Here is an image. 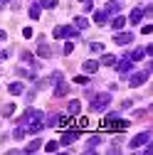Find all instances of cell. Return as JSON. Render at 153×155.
I'll list each match as a JSON object with an SVG mask.
<instances>
[{
	"mask_svg": "<svg viewBox=\"0 0 153 155\" xmlns=\"http://www.w3.org/2000/svg\"><path fill=\"white\" fill-rule=\"evenodd\" d=\"M12 111H15V104H5L3 106V116H12Z\"/></svg>",
	"mask_w": 153,
	"mask_h": 155,
	"instance_id": "f546056e",
	"label": "cell"
},
{
	"mask_svg": "<svg viewBox=\"0 0 153 155\" xmlns=\"http://www.w3.org/2000/svg\"><path fill=\"white\" fill-rule=\"evenodd\" d=\"M99 143H101V135H91V138L87 140V148H84V150H87V153L97 150V145H99Z\"/></svg>",
	"mask_w": 153,
	"mask_h": 155,
	"instance_id": "7c38bea8",
	"label": "cell"
},
{
	"mask_svg": "<svg viewBox=\"0 0 153 155\" xmlns=\"http://www.w3.org/2000/svg\"><path fill=\"white\" fill-rule=\"evenodd\" d=\"M97 69H99V62H91V59L84 62V71L87 74H97Z\"/></svg>",
	"mask_w": 153,
	"mask_h": 155,
	"instance_id": "ffe728a7",
	"label": "cell"
},
{
	"mask_svg": "<svg viewBox=\"0 0 153 155\" xmlns=\"http://www.w3.org/2000/svg\"><path fill=\"white\" fill-rule=\"evenodd\" d=\"M119 10H121V3H116V0H111V3L106 5V10H104V12H106V15H116Z\"/></svg>",
	"mask_w": 153,
	"mask_h": 155,
	"instance_id": "2e32d148",
	"label": "cell"
},
{
	"mask_svg": "<svg viewBox=\"0 0 153 155\" xmlns=\"http://www.w3.org/2000/svg\"><path fill=\"white\" fill-rule=\"evenodd\" d=\"M126 54H128V52H126ZM143 57H146V49H143V47H138V49H133V52L128 54V59L136 64V62H141V59H143Z\"/></svg>",
	"mask_w": 153,
	"mask_h": 155,
	"instance_id": "8fae6325",
	"label": "cell"
},
{
	"mask_svg": "<svg viewBox=\"0 0 153 155\" xmlns=\"http://www.w3.org/2000/svg\"><path fill=\"white\" fill-rule=\"evenodd\" d=\"M62 37L79 40V32H76V27H72V25H59V27H54V40H62Z\"/></svg>",
	"mask_w": 153,
	"mask_h": 155,
	"instance_id": "3957f363",
	"label": "cell"
},
{
	"mask_svg": "<svg viewBox=\"0 0 153 155\" xmlns=\"http://www.w3.org/2000/svg\"><path fill=\"white\" fill-rule=\"evenodd\" d=\"M124 25H126V17H121V15H114V20H111V27L114 30H124Z\"/></svg>",
	"mask_w": 153,
	"mask_h": 155,
	"instance_id": "9a60e30c",
	"label": "cell"
},
{
	"mask_svg": "<svg viewBox=\"0 0 153 155\" xmlns=\"http://www.w3.org/2000/svg\"><path fill=\"white\" fill-rule=\"evenodd\" d=\"M109 104H111V96H109V94H94V96H91L89 108H91L94 113H101V111H106V108H109Z\"/></svg>",
	"mask_w": 153,
	"mask_h": 155,
	"instance_id": "7a4b0ae2",
	"label": "cell"
},
{
	"mask_svg": "<svg viewBox=\"0 0 153 155\" xmlns=\"http://www.w3.org/2000/svg\"><path fill=\"white\" fill-rule=\"evenodd\" d=\"M0 3H8V0H0Z\"/></svg>",
	"mask_w": 153,
	"mask_h": 155,
	"instance_id": "d590c367",
	"label": "cell"
},
{
	"mask_svg": "<svg viewBox=\"0 0 153 155\" xmlns=\"http://www.w3.org/2000/svg\"><path fill=\"white\" fill-rule=\"evenodd\" d=\"M106 20H109V15H106L104 10H99V12H94V22H97V25H106Z\"/></svg>",
	"mask_w": 153,
	"mask_h": 155,
	"instance_id": "d6986e66",
	"label": "cell"
},
{
	"mask_svg": "<svg viewBox=\"0 0 153 155\" xmlns=\"http://www.w3.org/2000/svg\"><path fill=\"white\" fill-rule=\"evenodd\" d=\"M0 8H3V5H0Z\"/></svg>",
	"mask_w": 153,
	"mask_h": 155,
	"instance_id": "74e56055",
	"label": "cell"
},
{
	"mask_svg": "<svg viewBox=\"0 0 153 155\" xmlns=\"http://www.w3.org/2000/svg\"><path fill=\"white\" fill-rule=\"evenodd\" d=\"M79 111H82V104H79V101H72V104H69V116H76Z\"/></svg>",
	"mask_w": 153,
	"mask_h": 155,
	"instance_id": "603a6c76",
	"label": "cell"
},
{
	"mask_svg": "<svg viewBox=\"0 0 153 155\" xmlns=\"http://www.w3.org/2000/svg\"><path fill=\"white\" fill-rule=\"evenodd\" d=\"M101 128H106V130H126V128H128V121L119 118L116 113H109L106 118L101 121Z\"/></svg>",
	"mask_w": 153,
	"mask_h": 155,
	"instance_id": "6da1fadb",
	"label": "cell"
},
{
	"mask_svg": "<svg viewBox=\"0 0 153 155\" xmlns=\"http://www.w3.org/2000/svg\"><path fill=\"white\" fill-rule=\"evenodd\" d=\"M148 140H151V133H148V130H143V133H138L136 138H133V140L128 143V148H131V150H136V148H141V145H146Z\"/></svg>",
	"mask_w": 153,
	"mask_h": 155,
	"instance_id": "5b68a950",
	"label": "cell"
},
{
	"mask_svg": "<svg viewBox=\"0 0 153 155\" xmlns=\"http://www.w3.org/2000/svg\"><path fill=\"white\" fill-rule=\"evenodd\" d=\"M57 123H59V116H57V113H52V116H47V121H45V126H57Z\"/></svg>",
	"mask_w": 153,
	"mask_h": 155,
	"instance_id": "cb8c5ba5",
	"label": "cell"
},
{
	"mask_svg": "<svg viewBox=\"0 0 153 155\" xmlns=\"http://www.w3.org/2000/svg\"><path fill=\"white\" fill-rule=\"evenodd\" d=\"M101 64L104 67H114V64H116V57H114V54H104L101 57Z\"/></svg>",
	"mask_w": 153,
	"mask_h": 155,
	"instance_id": "44dd1931",
	"label": "cell"
},
{
	"mask_svg": "<svg viewBox=\"0 0 153 155\" xmlns=\"http://www.w3.org/2000/svg\"><path fill=\"white\" fill-rule=\"evenodd\" d=\"M42 148V140L40 138H35L32 143H27V148H25V153H37V150H40Z\"/></svg>",
	"mask_w": 153,
	"mask_h": 155,
	"instance_id": "ac0fdd59",
	"label": "cell"
},
{
	"mask_svg": "<svg viewBox=\"0 0 153 155\" xmlns=\"http://www.w3.org/2000/svg\"><path fill=\"white\" fill-rule=\"evenodd\" d=\"M148 76H151V71H148V69L136 71V74H131V76H128V84H131V86H141V84H146V81H148Z\"/></svg>",
	"mask_w": 153,
	"mask_h": 155,
	"instance_id": "277c9868",
	"label": "cell"
},
{
	"mask_svg": "<svg viewBox=\"0 0 153 155\" xmlns=\"http://www.w3.org/2000/svg\"><path fill=\"white\" fill-rule=\"evenodd\" d=\"M72 49H74V42H67V45H64V49H62V52H64V54H72Z\"/></svg>",
	"mask_w": 153,
	"mask_h": 155,
	"instance_id": "4dcf8cb0",
	"label": "cell"
},
{
	"mask_svg": "<svg viewBox=\"0 0 153 155\" xmlns=\"http://www.w3.org/2000/svg\"><path fill=\"white\" fill-rule=\"evenodd\" d=\"M40 10H42L40 0H32V5H30V17H32V20H37V17H40Z\"/></svg>",
	"mask_w": 153,
	"mask_h": 155,
	"instance_id": "5bb4252c",
	"label": "cell"
},
{
	"mask_svg": "<svg viewBox=\"0 0 153 155\" xmlns=\"http://www.w3.org/2000/svg\"><path fill=\"white\" fill-rule=\"evenodd\" d=\"M133 116H136V118H146V116H148V111H136Z\"/></svg>",
	"mask_w": 153,
	"mask_h": 155,
	"instance_id": "e575fe53",
	"label": "cell"
},
{
	"mask_svg": "<svg viewBox=\"0 0 153 155\" xmlns=\"http://www.w3.org/2000/svg\"><path fill=\"white\" fill-rule=\"evenodd\" d=\"M114 42L121 45V47L131 45V42H133V32H116V35H114Z\"/></svg>",
	"mask_w": 153,
	"mask_h": 155,
	"instance_id": "8992f818",
	"label": "cell"
},
{
	"mask_svg": "<svg viewBox=\"0 0 153 155\" xmlns=\"http://www.w3.org/2000/svg\"><path fill=\"white\" fill-rule=\"evenodd\" d=\"M40 5L47 8V10H54V8H57V0H40Z\"/></svg>",
	"mask_w": 153,
	"mask_h": 155,
	"instance_id": "f1b7e54d",
	"label": "cell"
},
{
	"mask_svg": "<svg viewBox=\"0 0 153 155\" xmlns=\"http://www.w3.org/2000/svg\"><path fill=\"white\" fill-rule=\"evenodd\" d=\"M37 54H40L42 59H49V57H52V47H49L47 42H40V47H37Z\"/></svg>",
	"mask_w": 153,
	"mask_h": 155,
	"instance_id": "30bf717a",
	"label": "cell"
},
{
	"mask_svg": "<svg viewBox=\"0 0 153 155\" xmlns=\"http://www.w3.org/2000/svg\"><path fill=\"white\" fill-rule=\"evenodd\" d=\"M141 17H143V10H141V8H133L128 20H131V25H138V22H141Z\"/></svg>",
	"mask_w": 153,
	"mask_h": 155,
	"instance_id": "4fadbf2b",
	"label": "cell"
},
{
	"mask_svg": "<svg viewBox=\"0 0 153 155\" xmlns=\"http://www.w3.org/2000/svg\"><path fill=\"white\" fill-rule=\"evenodd\" d=\"M12 138H15V140H20V138H25V128H22V126H17V128L12 130Z\"/></svg>",
	"mask_w": 153,
	"mask_h": 155,
	"instance_id": "484cf974",
	"label": "cell"
},
{
	"mask_svg": "<svg viewBox=\"0 0 153 155\" xmlns=\"http://www.w3.org/2000/svg\"><path fill=\"white\" fill-rule=\"evenodd\" d=\"M114 67H116V69H119V71H121V74H128V71H131V69H133V62H131V59H128V54H126V57H124V59H121V62H119V59H116V64H114Z\"/></svg>",
	"mask_w": 153,
	"mask_h": 155,
	"instance_id": "52a82bcc",
	"label": "cell"
},
{
	"mask_svg": "<svg viewBox=\"0 0 153 155\" xmlns=\"http://www.w3.org/2000/svg\"><path fill=\"white\" fill-rule=\"evenodd\" d=\"M62 81V71H52L49 74V84H59Z\"/></svg>",
	"mask_w": 153,
	"mask_h": 155,
	"instance_id": "83f0119b",
	"label": "cell"
},
{
	"mask_svg": "<svg viewBox=\"0 0 153 155\" xmlns=\"http://www.w3.org/2000/svg\"><path fill=\"white\" fill-rule=\"evenodd\" d=\"M45 150H47V153H57V150H59V143H57V140H49V143L45 145Z\"/></svg>",
	"mask_w": 153,
	"mask_h": 155,
	"instance_id": "4316f807",
	"label": "cell"
},
{
	"mask_svg": "<svg viewBox=\"0 0 153 155\" xmlns=\"http://www.w3.org/2000/svg\"><path fill=\"white\" fill-rule=\"evenodd\" d=\"M57 89H54V96H57V99H62V96H67L69 94V84L67 81H59V84H54Z\"/></svg>",
	"mask_w": 153,
	"mask_h": 155,
	"instance_id": "9c48e42d",
	"label": "cell"
},
{
	"mask_svg": "<svg viewBox=\"0 0 153 155\" xmlns=\"http://www.w3.org/2000/svg\"><path fill=\"white\" fill-rule=\"evenodd\" d=\"M87 25H89L87 17H74V27H76V30H84Z\"/></svg>",
	"mask_w": 153,
	"mask_h": 155,
	"instance_id": "7402d4cb",
	"label": "cell"
},
{
	"mask_svg": "<svg viewBox=\"0 0 153 155\" xmlns=\"http://www.w3.org/2000/svg\"><path fill=\"white\" fill-rule=\"evenodd\" d=\"M87 126H89L87 118H79V121H76V128H87Z\"/></svg>",
	"mask_w": 153,
	"mask_h": 155,
	"instance_id": "1f68e13d",
	"label": "cell"
},
{
	"mask_svg": "<svg viewBox=\"0 0 153 155\" xmlns=\"http://www.w3.org/2000/svg\"><path fill=\"white\" fill-rule=\"evenodd\" d=\"M82 3H84V0H82Z\"/></svg>",
	"mask_w": 153,
	"mask_h": 155,
	"instance_id": "8d00e7d4",
	"label": "cell"
},
{
	"mask_svg": "<svg viewBox=\"0 0 153 155\" xmlns=\"http://www.w3.org/2000/svg\"><path fill=\"white\" fill-rule=\"evenodd\" d=\"M8 91H10L12 96H17V94H22V91H25V86H22L20 81H12V84L8 86Z\"/></svg>",
	"mask_w": 153,
	"mask_h": 155,
	"instance_id": "e0dca14e",
	"label": "cell"
},
{
	"mask_svg": "<svg viewBox=\"0 0 153 155\" xmlns=\"http://www.w3.org/2000/svg\"><path fill=\"white\" fill-rule=\"evenodd\" d=\"M76 138H79V130H64V135H62V140H59V145H72Z\"/></svg>",
	"mask_w": 153,
	"mask_h": 155,
	"instance_id": "ba28073f",
	"label": "cell"
},
{
	"mask_svg": "<svg viewBox=\"0 0 153 155\" xmlns=\"http://www.w3.org/2000/svg\"><path fill=\"white\" fill-rule=\"evenodd\" d=\"M141 32H143V35H151V32H153V25H143Z\"/></svg>",
	"mask_w": 153,
	"mask_h": 155,
	"instance_id": "d6a6232c",
	"label": "cell"
},
{
	"mask_svg": "<svg viewBox=\"0 0 153 155\" xmlns=\"http://www.w3.org/2000/svg\"><path fill=\"white\" fill-rule=\"evenodd\" d=\"M89 49H91L94 54H101V52H104V45H101V42H91V45H89Z\"/></svg>",
	"mask_w": 153,
	"mask_h": 155,
	"instance_id": "d4e9b609",
	"label": "cell"
},
{
	"mask_svg": "<svg viewBox=\"0 0 153 155\" xmlns=\"http://www.w3.org/2000/svg\"><path fill=\"white\" fill-rule=\"evenodd\" d=\"M74 81H76V84H82V86H84V84H87L89 79H87V76H76V79H74Z\"/></svg>",
	"mask_w": 153,
	"mask_h": 155,
	"instance_id": "836d02e7",
	"label": "cell"
}]
</instances>
